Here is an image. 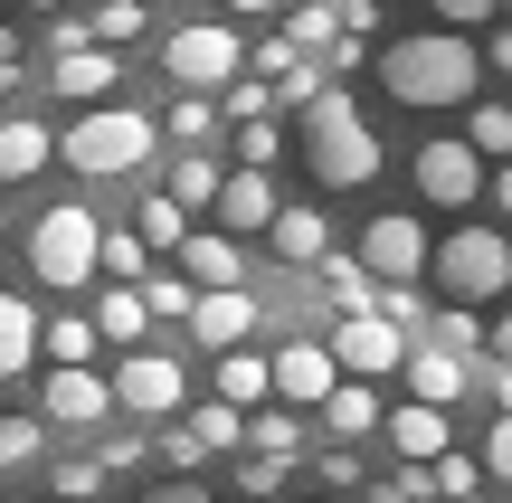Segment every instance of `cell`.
<instances>
[{"label": "cell", "instance_id": "cell-51", "mask_svg": "<svg viewBox=\"0 0 512 503\" xmlns=\"http://www.w3.org/2000/svg\"><path fill=\"white\" fill-rule=\"evenodd\" d=\"M228 503H238V494H228Z\"/></svg>", "mask_w": 512, "mask_h": 503}, {"label": "cell", "instance_id": "cell-21", "mask_svg": "<svg viewBox=\"0 0 512 503\" xmlns=\"http://www.w3.org/2000/svg\"><path fill=\"white\" fill-rule=\"evenodd\" d=\"M313 285H323V304L342 323H370V314H380V285L361 276V257H323V266H313Z\"/></svg>", "mask_w": 512, "mask_h": 503}, {"label": "cell", "instance_id": "cell-23", "mask_svg": "<svg viewBox=\"0 0 512 503\" xmlns=\"http://www.w3.org/2000/svg\"><path fill=\"white\" fill-rule=\"evenodd\" d=\"M29 371H38V304L0 295V380H29Z\"/></svg>", "mask_w": 512, "mask_h": 503}, {"label": "cell", "instance_id": "cell-25", "mask_svg": "<svg viewBox=\"0 0 512 503\" xmlns=\"http://www.w3.org/2000/svg\"><path fill=\"white\" fill-rule=\"evenodd\" d=\"M133 238H143L152 257H181V247H190V219L171 209V190H152V200L133 209Z\"/></svg>", "mask_w": 512, "mask_h": 503}, {"label": "cell", "instance_id": "cell-9", "mask_svg": "<svg viewBox=\"0 0 512 503\" xmlns=\"http://www.w3.org/2000/svg\"><path fill=\"white\" fill-rule=\"evenodd\" d=\"M418 200L427 209H475L484 200V162L475 152H465V133H446V143H418Z\"/></svg>", "mask_w": 512, "mask_h": 503}, {"label": "cell", "instance_id": "cell-33", "mask_svg": "<svg viewBox=\"0 0 512 503\" xmlns=\"http://www.w3.org/2000/svg\"><path fill=\"white\" fill-rule=\"evenodd\" d=\"M86 38H95V48H105V57H124L133 38H143V10H133V0H105V10L86 19Z\"/></svg>", "mask_w": 512, "mask_h": 503}, {"label": "cell", "instance_id": "cell-45", "mask_svg": "<svg viewBox=\"0 0 512 503\" xmlns=\"http://www.w3.org/2000/svg\"><path fill=\"white\" fill-rule=\"evenodd\" d=\"M484 352H494V371H512V304H503L494 323H484Z\"/></svg>", "mask_w": 512, "mask_h": 503}, {"label": "cell", "instance_id": "cell-31", "mask_svg": "<svg viewBox=\"0 0 512 503\" xmlns=\"http://www.w3.org/2000/svg\"><path fill=\"white\" fill-rule=\"evenodd\" d=\"M465 152L475 162H512V105H465Z\"/></svg>", "mask_w": 512, "mask_h": 503}, {"label": "cell", "instance_id": "cell-14", "mask_svg": "<svg viewBox=\"0 0 512 503\" xmlns=\"http://www.w3.org/2000/svg\"><path fill=\"white\" fill-rule=\"evenodd\" d=\"M266 371H275V399H285V409H323V399L342 390L332 352H323V342H304V333H294V342H275V361H266Z\"/></svg>", "mask_w": 512, "mask_h": 503}, {"label": "cell", "instance_id": "cell-27", "mask_svg": "<svg viewBox=\"0 0 512 503\" xmlns=\"http://www.w3.org/2000/svg\"><path fill=\"white\" fill-rule=\"evenodd\" d=\"M95 276H114L133 295V285H152V247L133 238V228H105V247H95Z\"/></svg>", "mask_w": 512, "mask_h": 503}, {"label": "cell", "instance_id": "cell-19", "mask_svg": "<svg viewBox=\"0 0 512 503\" xmlns=\"http://www.w3.org/2000/svg\"><path fill=\"white\" fill-rule=\"evenodd\" d=\"M48 152H57V133L38 114H0V181H38Z\"/></svg>", "mask_w": 512, "mask_h": 503}, {"label": "cell", "instance_id": "cell-16", "mask_svg": "<svg viewBox=\"0 0 512 503\" xmlns=\"http://www.w3.org/2000/svg\"><path fill=\"white\" fill-rule=\"evenodd\" d=\"M171 276H181L190 295H238V285H247V257H238V238H219V228H190V247L171 257Z\"/></svg>", "mask_w": 512, "mask_h": 503}, {"label": "cell", "instance_id": "cell-30", "mask_svg": "<svg viewBox=\"0 0 512 503\" xmlns=\"http://www.w3.org/2000/svg\"><path fill=\"white\" fill-rule=\"evenodd\" d=\"M86 323H95V342H124V352H133L152 314H143V295H124V285H114V295H95V314H86Z\"/></svg>", "mask_w": 512, "mask_h": 503}, {"label": "cell", "instance_id": "cell-22", "mask_svg": "<svg viewBox=\"0 0 512 503\" xmlns=\"http://www.w3.org/2000/svg\"><path fill=\"white\" fill-rule=\"evenodd\" d=\"M209 390H219V409L256 418V409H266V390H275V371H266V352H228L219 371H209Z\"/></svg>", "mask_w": 512, "mask_h": 503}, {"label": "cell", "instance_id": "cell-34", "mask_svg": "<svg viewBox=\"0 0 512 503\" xmlns=\"http://www.w3.org/2000/svg\"><path fill=\"white\" fill-rule=\"evenodd\" d=\"M427 494H437V503H475L484 466H475V456H437V466H427Z\"/></svg>", "mask_w": 512, "mask_h": 503}, {"label": "cell", "instance_id": "cell-39", "mask_svg": "<svg viewBox=\"0 0 512 503\" xmlns=\"http://www.w3.org/2000/svg\"><path fill=\"white\" fill-rule=\"evenodd\" d=\"M437 29H446V38H475V29H503V0H437Z\"/></svg>", "mask_w": 512, "mask_h": 503}, {"label": "cell", "instance_id": "cell-38", "mask_svg": "<svg viewBox=\"0 0 512 503\" xmlns=\"http://www.w3.org/2000/svg\"><path fill=\"white\" fill-rule=\"evenodd\" d=\"M48 494H57V503H95V494H105V466H86V456H57V466H48Z\"/></svg>", "mask_w": 512, "mask_h": 503}, {"label": "cell", "instance_id": "cell-17", "mask_svg": "<svg viewBox=\"0 0 512 503\" xmlns=\"http://www.w3.org/2000/svg\"><path fill=\"white\" fill-rule=\"evenodd\" d=\"M209 219H219V238H266V228H275V181H266V171H228Z\"/></svg>", "mask_w": 512, "mask_h": 503}, {"label": "cell", "instance_id": "cell-40", "mask_svg": "<svg viewBox=\"0 0 512 503\" xmlns=\"http://www.w3.org/2000/svg\"><path fill=\"white\" fill-rule=\"evenodd\" d=\"M133 295H143V314H162V323H190V304H200L181 276H152V285H133Z\"/></svg>", "mask_w": 512, "mask_h": 503}, {"label": "cell", "instance_id": "cell-10", "mask_svg": "<svg viewBox=\"0 0 512 503\" xmlns=\"http://www.w3.org/2000/svg\"><path fill=\"white\" fill-rule=\"evenodd\" d=\"M48 95H57V105H76V114H95V105H124V57H105V48L86 38V48L48 57Z\"/></svg>", "mask_w": 512, "mask_h": 503}, {"label": "cell", "instance_id": "cell-53", "mask_svg": "<svg viewBox=\"0 0 512 503\" xmlns=\"http://www.w3.org/2000/svg\"><path fill=\"white\" fill-rule=\"evenodd\" d=\"M48 503H57V494H48Z\"/></svg>", "mask_w": 512, "mask_h": 503}, {"label": "cell", "instance_id": "cell-29", "mask_svg": "<svg viewBox=\"0 0 512 503\" xmlns=\"http://www.w3.org/2000/svg\"><path fill=\"white\" fill-rule=\"evenodd\" d=\"M247 447L266 456V466H294V456H304V418H294V409H266V418H247Z\"/></svg>", "mask_w": 512, "mask_h": 503}, {"label": "cell", "instance_id": "cell-1", "mask_svg": "<svg viewBox=\"0 0 512 503\" xmlns=\"http://www.w3.org/2000/svg\"><path fill=\"white\" fill-rule=\"evenodd\" d=\"M380 86L399 95L408 114H446V105H484V48L475 38H446V29H408L389 38L380 57Z\"/></svg>", "mask_w": 512, "mask_h": 503}, {"label": "cell", "instance_id": "cell-52", "mask_svg": "<svg viewBox=\"0 0 512 503\" xmlns=\"http://www.w3.org/2000/svg\"><path fill=\"white\" fill-rule=\"evenodd\" d=\"M313 503H323V494H313Z\"/></svg>", "mask_w": 512, "mask_h": 503}, {"label": "cell", "instance_id": "cell-18", "mask_svg": "<svg viewBox=\"0 0 512 503\" xmlns=\"http://www.w3.org/2000/svg\"><path fill=\"white\" fill-rule=\"evenodd\" d=\"M266 247H275V266H304V276H313V266L332 257V219H323L313 200H294V209H275Z\"/></svg>", "mask_w": 512, "mask_h": 503}, {"label": "cell", "instance_id": "cell-4", "mask_svg": "<svg viewBox=\"0 0 512 503\" xmlns=\"http://www.w3.org/2000/svg\"><path fill=\"white\" fill-rule=\"evenodd\" d=\"M95 247H105V219H95L86 200H48L29 219V276L48 285V295H86L95 285Z\"/></svg>", "mask_w": 512, "mask_h": 503}, {"label": "cell", "instance_id": "cell-28", "mask_svg": "<svg viewBox=\"0 0 512 503\" xmlns=\"http://www.w3.org/2000/svg\"><path fill=\"white\" fill-rule=\"evenodd\" d=\"M380 418H389V409L361 390V380H342V390L323 399V428H332V437H380Z\"/></svg>", "mask_w": 512, "mask_h": 503}, {"label": "cell", "instance_id": "cell-13", "mask_svg": "<svg viewBox=\"0 0 512 503\" xmlns=\"http://www.w3.org/2000/svg\"><path fill=\"white\" fill-rule=\"evenodd\" d=\"M399 380H408V409H456L465 390H475V361H456V352H437V342H408V361H399Z\"/></svg>", "mask_w": 512, "mask_h": 503}, {"label": "cell", "instance_id": "cell-41", "mask_svg": "<svg viewBox=\"0 0 512 503\" xmlns=\"http://www.w3.org/2000/svg\"><path fill=\"white\" fill-rule=\"evenodd\" d=\"M313 485H323V503H342V494H361V456H313Z\"/></svg>", "mask_w": 512, "mask_h": 503}, {"label": "cell", "instance_id": "cell-20", "mask_svg": "<svg viewBox=\"0 0 512 503\" xmlns=\"http://www.w3.org/2000/svg\"><path fill=\"white\" fill-rule=\"evenodd\" d=\"M380 437L408 456V466H437V456H456V437H446V418H437V409H389V418H380Z\"/></svg>", "mask_w": 512, "mask_h": 503}, {"label": "cell", "instance_id": "cell-32", "mask_svg": "<svg viewBox=\"0 0 512 503\" xmlns=\"http://www.w3.org/2000/svg\"><path fill=\"white\" fill-rule=\"evenodd\" d=\"M418 342H437V352L475 361V352H484V314H456V304H446V314H427V333H418Z\"/></svg>", "mask_w": 512, "mask_h": 503}, {"label": "cell", "instance_id": "cell-48", "mask_svg": "<svg viewBox=\"0 0 512 503\" xmlns=\"http://www.w3.org/2000/svg\"><path fill=\"white\" fill-rule=\"evenodd\" d=\"M484 76H512V29H494V48H484Z\"/></svg>", "mask_w": 512, "mask_h": 503}, {"label": "cell", "instance_id": "cell-49", "mask_svg": "<svg viewBox=\"0 0 512 503\" xmlns=\"http://www.w3.org/2000/svg\"><path fill=\"white\" fill-rule=\"evenodd\" d=\"M494 209H503V228H512V162L494 171Z\"/></svg>", "mask_w": 512, "mask_h": 503}, {"label": "cell", "instance_id": "cell-43", "mask_svg": "<svg viewBox=\"0 0 512 503\" xmlns=\"http://www.w3.org/2000/svg\"><path fill=\"white\" fill-rule=\"evenodd\" d=\"M475 466H484V485H503V494H512V418H494V437H484Z\"/></svg>", "mask_w": 512, "mask_h": 503}, {"label": "cell", "instance_id": "cell-26", "mask_svg": "<svg viewBox=\"0 0 512 503\" xmlns=\"http://www.w3.org/2000/svg\"><path fill=\"white\" fill-rule=\"evenodd\" d=\"M219 181L228 171L209 162V152H181V162H171V209H181V219L190 209H219Z\"/></svg>", "mask_w": 512, "mask_h": 503}, {"label": "cell", "instance_id": "cell-2", "mask_svg": "<svg viewBox=\"0 0 512 503\" xmlns=\"http://www.w3.org/2000/svg\"><path fill=\"white\" fill-rule=\"evenodd\" d=\"M427 276H437V295L456 304V314H484V304L512 295V238H503L494 219H465L456 238H437Z\"/></svg>", "mask_w": 512, "mask_h": 503}, {"label": "cell", "instance_id": "cell-37", "mask_svg": "<svg viewBox=\"0 0 512 503\" xmlns=\"http://www.w3.org/2000/svg\"><path fill=\"white\" fill-rule=\"evenodd\" d=\"M219 114H228V124H275V86H266V76H238V86L219 95Z\"/></svg>", "mask_w": 512, "mask_h": 503}, {"label": "cell", "instance_id": "cell-12", "mask_svg": "<svg viewBox=\"0 0 512 503\" xmlns=\"http://www.w3.org/2000/svg\"><path fill=\"white\" fill-rule=\"evenodd\" d=\"M256 323H266V304H256L247 285H238V295H200L181 333L200 342V352H219V361H228V352H247V342H256Z\"/></svg>", "mask_w": 512, "mask_h": 503}, {"label": "cell", "instance_id": "cell-35", "mask_svg": "<svg viewBox=\"0 0 512 503\" xmlns=\"http://www.w3.org/2000/svg\"><path fill=\"white\" fill-rule=\"evenodd\" d=\"M38 447H48V428H38V409H10V418H0V475H10V466H29Z\"/></svg>", "mask_w": 512, "mask_h": 503}, {"label": "cell", "instance_id": "cell-5", "mask_svg": "<svg viewBox=\"0 0 512 503\" xmlns=\"http://www.w3.org/2000/svg\"><path fill=\"white\" fill-rule=\"evenodd\" d=\"M152 143H162V124H152V114H133V105H95V114H76V124L57 133V162L86 171V181H114V171H143Z\"/></svg>", "mask_w": 512, "mask_h": 503}, {"label": "cell", "instance_id": "cell-6", "mask_svg": "<svg viewBox=\"0 0 512 503\" xmlns=\"http://www.w3.org/2000/svg\"><path fill=\"white\" fill-rule=\"evenodd\" d=\"M162 76H171L181 95H209V105H219V95L247 76V48H238L228 19H181V29L162 38Z\"/></svg>", "mask_w": 512, "mask_h": 503}, {"label": "cell", "instance_id": "cell-36", "mask_svg": "<svg viewBox=\"0 0 512 503\" xmlns=\"http://www.w3.org/2000/svg\"><path fill=\"white\" fill-rule=\"evenodd\" d=\"M162 133H171V143H190V152H200L209 133H219V105H209V95H181V105L162 114Z\"/></svg>", "mask_w": 512, "mask_h": 503}, {"label": "cell", "instance_id": "cell-3", "mask_svg": "<svg viewBox=\"0 0 512 503\" xmlns=\"http://www.w3.org/2000/svg\"><path fill=\"white\" fill-rule=\"evenodd\" d=\"M304 162H313V181H323V190H361V181H380L389 152H380V133H370V114L332 86L323 105L304 114Z\"/></svg>", "mask_w": 512, "mask_h": 503}, {"label": "cell", "instance_id": "cell-7", "mask_svg": "<svg viewBox=\"0 0 512 503\" xmlns=\"http://www.w3.org/2000/svg\"><path fill=\"white\" fill-rule=\"evenodd\" d=\"M105 390H114L124 418H181L190 409V361L181 352H124L105 371Z\"/></svg>", "mask_w": 512, "mask_h": 503}, {"label": "cell", "instance_id": "cell-8", "mask_svg": "<svg viewBox=\"0 0 512 503\" xmlns=\"http://www.w3.org/2000/svg\"><path fill=\"white\" fill-rule=\"evenodd\" d=\"M361 276L370 285H418L427 276V228L408 219V209H380V219L361 228Z\"/></svg>", "mask_w": 512, "mask_h": 503}, {"label": "cell", "instance_id": "cell-15", "mask_svg": "<svg viewBox=\"0 0 512 503\" xmlns=\"http://www.w3.org/2000/svg\"><path fill=\"white\" fill-rule=\"evenodd\" d=\"M323 352H332V371H342V380H361V390H370L380 371H399V361H408V333H389V323L370 314V323H342Z\"/></svg>", "mask_w": 512, "mask_h": 503}, {"label": "cell", "instance_id": "cell-44", "mask_svg": "<svg viewBox=\"0 0 512 503\" xmlns=\"http://www.w3.org/2000/svg\"><path fill=\"white\" fill-rule=\"evenodd\" d=\"M285 475H294V466H266V456H247V466H238V503H266V494H285Z\"/></svg>", "mask_w": 512, "mask_h": 503}, {"label": "cell", "instance_id": "cell-11", "mask_svg": "<svg viewBox=\"0 0 512 503\" xmlns=\"http://www.w3.org/2000/svg\"><path fill=\"white\" fill-rule=\"evenodd\" d=\"M114 390L105 371H38V428H105Z\"/></svg>", "mask_w": 512, "mask_h": 503}, {"label": "cell", "instance_id": "cell-50", "mask_svg": "<svg viewBox=\"0 0 512 503\" xmlns=\"http://www.w3.org/2000/svg\"><path fill=\"white\" fill-rule=\"evenodd\" d=\"M475 503H494V494H475Z\"/></svg>", "mask_w": 512, "mask_h": 503}, {"label": "cell", "instance_id": "cell-42", "mask_svg": "<svg viewBox=\"0 0 512 503\" xmlns=\"http://www.w3.org/2000/svg\"><path fill=\"white\" fill-rule=\"evenodd\" d=\"M275 152H285L275 124H238V171H275Z\"/></svg>", "mask_w": 512, "mask_h": 503}, {"label": "cell", "instance_id": "cell-47", "mask_svg": "<svg viewBox=\"0 0 512 503\" xmlns=\"http://www.w3.org/2000/svg\"><path fill=\"white\" fill-rule=\"evenodd\" d=\"M143 503H219V494H209V485H181V475H171V485H152Z\"/></svg>", "mask_w": 512, "mask_h": 503}, {"label": "cell", "instance_id": "cell-24", "mask_svg": "<svg viewBox=\"0 0 512 503\" xmlns=\"http://www.w3.org/2000/svg\"><path fill=\"white\" fill-rule=\"evenodd\" d=\"M38 352H48V371H86L95 361V323L86 314H48L38 323Z\"/></svg>", "mask_w": 512, "mask_h": 503}, {"label": "cell", "instance_id": "cell-46", "mask_svg": "<svg viewBox=\"0 0 512 503\" xmlns=\"http://www.w3.org/2000/svg\"><path fill=\"white\" fill-rule=\"evenodd\" d=\"M10 76H29V38H19V29H0V86H10Z\"/></svg>", "mask_w": 512, "mask_h": 503}]
</instances>
